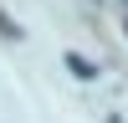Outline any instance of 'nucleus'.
<instances>
[{"instance_id": "obj_1", "label": "nucleus", "mask_w": 128, "mask_h": 123, "mask_svg": "<svg viewBox=\"0 0 128 123\" xmlns=\"http://www.w3.org/2000/svg\"><path fill=\"white\" fill-rule=\"evenodd\" d=\"M67 67H72V72H77V77H82V82H92V77H98V67H92V62H87V56H77V51H67Z\"/></svg>"}, {"instance_id": "obj_2", "label": "nucleus", "mask_w": 128, "mask_h": 123, "mask_svg": "<svg viewBox=\"0 0 128 123\" xmlns=\"http://www.w3.org/2000/svg\"><path fill=\"white\" fill-rule=\"evenodd\" d=\"M0 36H20V31H16V26L5 20V10H0Z\"/></svg>"}, {"instance_id": "obj_3", "label": "nucleus", "mask_w": 128, "mask_h": 123, "mask_svg": "<svg viewBox=\"0 0 128 123\" xmlns=\"http://www.w3.org/2000/svg\"><path fill=\"white\" fill-rule=\"evenodd\" d=\"M123 31H128V26H123Z\"/></svg>"}]
</instances>
